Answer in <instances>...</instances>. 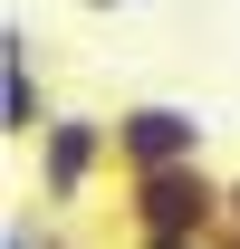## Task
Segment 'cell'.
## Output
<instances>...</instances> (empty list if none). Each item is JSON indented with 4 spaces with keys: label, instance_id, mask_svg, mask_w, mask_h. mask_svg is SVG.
Returning <instances> with one entry per match:
<instances>
[{
    "label": "cell",
    "instance_id": "52a82bcc",
    "mask_svg": "<svg viewBox=\"0 0 240 249\" xmlns=\"http://www.w3.org/2000/svg\"><path fill=\"white\" fill-rule=\"evenodd\" d=\"M87 10H135V0H87Z\"/></svg>",
    "mask_w": 240,
    "mask_h": 249
},
{
    "label": "cell",
    "instance_id": "5b68a950",
    "mask_svg": "<svg viewBox=\"0 0 240 249\" xmlns=\"http://www.w3.org/2000/svg\"><path fill=\"white\" fill-rule=\"evenodd\" d=\"M0 249H58V240H48V230H29V220H10V230H0Z\"/></svg>",
    "mask_w": 240,
    "mask_h": 249
},
{
    "label": "cell",
    "instance_id": "8992f818",
    "mask_svg": "<svg viewBox=\"0 0 240 249\" xmlns=\"http://www.w3.org/2000/svg\"><path fill=\"white\" fill-rule=\"evenodd\" d=\"M231 230H240V173H231Z\"/></svg>",
    "mask_w": 240,
    "mask_h": 249
},
{
    "label": "cell",
    "instance_id": "277c9868",
    "mask_svg": "<svg viewBox=\"0 0 240 249\" xmlns=\"http://www.w3.org/2000/svg\"><path fill=\"white\" fill-rule=\"evenodd\" d=\"M48 115L58 106H48V77H39V38L10 19L0 29V144H39Z\"/></svg>",
    "mask_w": 240,
    "mask_h": 249
},
{
    "label": "cell",
    "instance_id": "3957f363",
    "mask_svg": "<svg viewBox=\"0 0 240 249\" xmlns=\"http://www.w3.org/2000/svg\"><path fill=\"white\" fill-rule=\"evenodd\" d=\"M202 144H211V124H202V106H182V96H135V106H116V182L202 163Z\"/></svg>",
    "mask_w": 240,
    "mask_h": 249
},
{
    "label": "cell",
    "instance_id": "7a4b0ae2",
    "mask_svg": "<svg viewBox=\"0 0 240 249\" xmlns=\"http://www.w3.org/2000/svg\"><path fill=\"white\" fill-rule=\"evenodd\" d=\"M106 173H116V115L58 106V115H48V134L29 144V201H39V211H77Z\"/></svg>",
    "mask_w": 240,
    "mask_h": 249
},
{
    "label": "cell",
    "instance_id": "6da1fadb",
    "mask_svg": "<svg viewBox=\"0 0 240 249\" xmlns=\"http://www.w3.org/2000/svg\"><path fill=\"white\" fill-rule=\"evenodd\" d=\"M116 220H125V249H202L231 230V182L211 163L135 173V182H116Z\"/></svg>",
    "mask_w": 240,
    "mask_h": 249
}]
</instances>
